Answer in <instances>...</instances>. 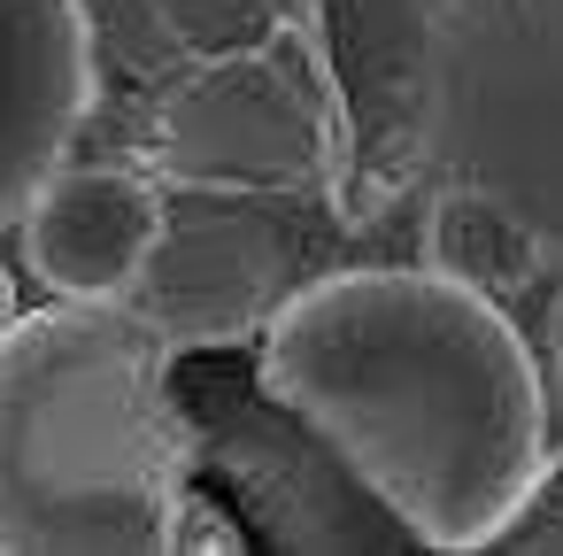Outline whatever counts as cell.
Listing matches in <instances>:
<instances>
[{
	"instance_id": "cell-1",
	"label": "cell",
	"mask_w": 563,
	"mask_h": 556,
	"mask_svg": "<svg viewBox=\"0 0 563 556\" xmlns=\"http://www.w3.org/2000/svg\"><path fill=\"white\" fill-rule=\"evenodd\" d=\"M255 363L340 440L417 548H494L555 448L540 348L509 302L432 263L294 286Z\"/></svg>"
},
{
	"instance_id": "cell-2",
	"label": "cell",
	"mask_w": 563,
	"mask_h": 556,
	"mask_svg": "<svg viewBox=\"0 0 563 556\" xmlns=\"http://www.w3.org/2000/svg\"><path fill=\"white\" fill-rule=\"evenodd\" d=\"M0 548H247L194 487L178 348L132 302L55 294L0 332Z\"/></svg>"
},
{
	"instance_id": "cell-3",
	"label": "cell",
	"mask_w": 563,
	"mask_h": 556,
	"mask_svg": "<svg viewBox=\"0 0 563 556\" xmlns=\"http://www.w3.org/2000/svg\"><path fill=\"white\" fill-rule=\"evenodd\" d=\"M424 178L517 209L563 271V0H432Z\"/></svg>"
},
{
	"instance_id": "cell-4",
	"label": "cell",
	"mask_w": 563,
	"mask_h": 556,
	"mask_svg": "<svg viewBox=\"0 0 563 556\" xmlns=\"http://www.w3.org/2000/svg\"><path fill=\"white\" fill-rule=\"evenodd\" d=\"M147 163L186 194H340L347 109L317 40V9L263 40L194 55L147 101Z\"/></svg>"
},
{
	"instance_id": "cell-5",
	"label": "cell",
	"mask_w": 563,
	"mask_h": 556,
	"mask_svg": "<svg viewBox=\"0 0 563 556\" xmlns=\"http://www.w3.org/2000/svg\"><path fill=\"white\" fill-rule=\"evenodd\" d=\"M178 410L194 440V487L271 548H417L340 440L294 410L240 348H178Z\"/></svg>"
},
{
	"instance_id": "cell-6",
	"label": "cell",
	"mask_w": 563,
	"mask_h": 556,
	"mask_svg": "<svg viewBox=\"0 0 563 556\" xmlns=\"http://www.w3.org/2000/svg\"><path fill=\"white\" fill-rule=\"evenodd\" d=\"M317 40L340 78L347 109V171L332 209L347 225L378 217L409 178H424V40H432V0H309Z\"/></svg>"
},
{
	"instance_id": "cell-7",
	"label": "cell",
	"mask_w": 563,
	"mask_h": 556,
	"mask_svg": "<svg viewBox=\"0 0 563 556\" xmlns=\"http://www.w3.org/2000/svg\"><path fill=\"white\" fill-rule=\"evenodd\" d=\"M294 294L286 248L240 194H170V225L132 286V309L170 348H240L263 340L278 302Z\"/></svg>"
},
{
	"instance_id": "cell-8",
	"label": "cell",
	"mask_w": 563,
	"mask_h": 556,
	"mask_svg": "<svg viewBox=\"0 0 563 556\" xmlns=\"http://www.w3.org/2000/svg\"><path fill=\"white\" fill-rule=\"evenodd\" d=\"M93 117L86 0H0V225L70 163Z\"/></svg>"
},
{
	"instance_id": "cell-9",
	"label": "cell",
	"mask_w": 563,
	"mask_h": 556,
	"mask_svg": "<svg viewBox=\"0 0 563 556\" xmlns=\"http://www.w3.org/2000/svg\"><path fill=\"white\" fill-rule=\"evenodd\" d=\"M170 225V178L155 163H63L16 217L24 263L47 294L132 302L155 240Z\"/></svg>"
},
{
	"instance_id": "cell-10",
	"label": "cell",
	"mask_w": 563,
	"mask_h": 556,
	"mask_svg": "<svg viewBox=\"0 0 563 556\" xmlns=\"http://www.w3.org/2000/svg\"><path fill=\"white\" fill-rule=\"evenodd\" d=\"M424 263L455 286H478L494 302H517L525 286H540L555 263L540 248V232L501 209L494 194L478 186H455V178H432V201H424Z\"/></svg>"
},
{
	"instance_id": "cell-11",
	"label": "cell",
	"mask_w": 563,
	"mask_h": 556,
	"mask_svg": "<svg viewBox=\"0 0 563 556\" xmlns=\"http://www.w3.org/2000/svg\"><path fill=\"white\" fill-rule=\"evenodd\" d=\"M155 9L194 55H217V47H240V40H263V32L309 17V0H155Z\"/></svg>"
},
{
	"instance_id": "cell-12",
	"label": "cell",
	"mask_w": 563,
	"mask_h": 556,
	"mask_svg": "<svg viewBox=\"0 0 563 556\" xmlns=\"http://www.w3.org/2000/svg\"><path fill=\"white\" fill-rule=\"evenodd\" d=\"M494 548H532V556H540V548H563V448H548L532 494L517 502V517L501 525Z\"/></svg>"
},
{
	"instance_id": "cell-13",
	"label": "cell",
	"mask_w": 563,
	"mask_h": 556,
	"mask_svg": "<svg viewBox=\"0 0 563 556\" xmlns=\"http://www.w3.org/2000/svg\"><path fill=\"white\" fill-rule=\"evenodd\" d=\"M540 371H548V410L563 425V279L548 294V325H540Z\"/></svg>"
},
{
	"instance_id": "cell-14",
	"label": "cell",
	"mask_w": 563,
	"mask_h": 556,
	"mask_svg": "<svg viewBox=\"0 0 563 556\" xmlns=\"http://www.w3.org/2000/svg\"><path fill=\"white\" fill-rule=\"evenodd\" d=\"M24 317V302H16V279H9V263H0V332H9Z\"/></svg>"
}]
</instances>
